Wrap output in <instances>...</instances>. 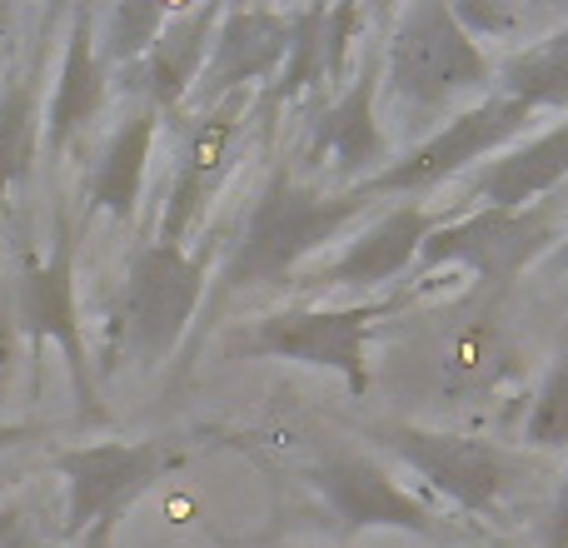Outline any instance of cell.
Masks as SVG:
<instances>
[{"mask_svg":"<svg viewBox=\"0 0 568 548\" xmlns=\"http://www.w3.org/2000/svg\"><path fill=\"white\" fill-rule=\"evenodd\" d=\"M245 100L250 95H230L210 110H195L185 130V145H180V165L170 180L165 195V215H160L155 240L160 245H185V235L200 225L205 205L220 195V185L230 180L240 155V120H245Z\"/></svg>","mask_w":568,"mask_h":548,"instance_id":"cell-11","label":"cell"},{"mask_svg":"<svg viewBox=\"0 0 568 548\" xmlns=\"http://www.w3.org/2000/svg\"><path fill=\"white\" fill-rule=\"evenodd\" d=\"M539 45L549 50V55H559V60H568V20L559 30H549V35H539Z\"/></svg>","mask_w":568,"mask_h":548,"instance_id":"cell-29","label":"cell"},{"mask_svg":"<svg viewBox=\"0 0 568 548\" xmlns=\"http://www.w3.org/2000/svg\"><path fill=\"white\" fill-rule=\"evenodd\" d=\"M40 140H45V110L30 75L0 80V205L20 180L36 170Z\"/></svg>","mask_w":568,"mask_h":548,"instance_id":"cell-19","label":"cell"},{"mask_svg":"<svg viewBox=\"0 0 568 548\" xmlns=\"http://www.w3.org/2000/svg\"><path fill=\"white\" fill-rule=\"evenodd\" d=\"M529 120H539V110H529L524 100L494 90V95H484L479 105L459 110V115H449L439 130H429L409 155H399L389 170H379V175L359 190L369 200H379V195H414V190L444 185L449 175L469 170L474 160L504 155L509 145H519Z\"/></svg>","mask_w":568,"mask_h":548,"instance_id":"cell-7","label":"cell"},{"mask_svg":"<svg viewBox=\"0 0 568 548\" xmlns=\"http://www.w3.org/2000/svg\"><path fill=\"white\" fill-rule=\"evenodd\" d=\"M10 309H16V329L26 344H55L65 359L70 389H75L80 409H95V369L85 354V334H80V300H75V230L60 215L55 245L50 255H30L16 274L10 290Z\"/></svg>","mask_w":568,"mask_h":548,"instance_id":"cell-8","label":"cell"},{"mask_svg":"<svg viewBox=\"0 0 568 548\" xmlns=\"http://www.w3.org/2000/svg\"><path fill=\"white\" fill-rule=\"evenodd\" d=\"M519 439L529 449H568V349L544 374L539 394H534L529 414L519 424Z\"/></svg>","mask_w":568,"mask_h":548,"instance_id":"cell-22","label":"cell"},{"mask_svg":"<svg viewBox=\"0 0 568 548\" xmlns=\"http://www.w3.org/2000/svg\"><path fill=\"white\" fill-rule=\"evenodd\" d=\"M10 30V6H0V35Z\"/></svg>","mask_w":568,"mask_h":548,"instance_id":"cell-30","label":"cell"},{"mask_svg":"<svg viewBox=\"0 0 568 548\" xmlns=\"http://www.w3.org/2000/svg\"><path fill=\"white\" fill-rule=\"evenodd\" d=\"M45 429H36V424H0V454L20 449V444H36Z\"/></svg>","mask_w":568,"mask_h":548,"instance_id":"cell-27","label":"cell"},{"mask_svg":"<svg viewBox=\"0 0 568 548\" xmlns=\"http://www.w3.org/2000/svg\"><path fill=\"white\" fill-rule=\"evenodd\" d=\"M0 548H36L30 544V524L20 509H0Z\"/></svg>","mask_w":568,"mask_h":548,"instance_id":"cell-26","label":"cell"},{"mask_svg":"<svg viewBox=\"0 0 568 548\" xmlns=\"http://www.w3.org/2000/svg\"><path fill=\"white\" fill-rule=\"evenodd\" d=\"M564 240L559 220L549 205L529 210H474V215L444 220L419 250V274H434L444 265L469 270L489 284H509L524 270L544 265L554 255V245Z\"/></svg>","mask_w":568,"mask_h":548,"instance_id":"cell-6","label":"cell"},{"mask_svg":"<svg viewBox=\"0 0 568 548\" xmlns=\"http://www.w3.org/2000/svg\"><path fill=\"white\" fill-rule=\"evenodd\" d=\"M444 220L424 205H394V210H384L339 260H329V265L314 274V280H320L324 290H379V284L399 280L404 270L419 265L424 240Z\"/></svg>","mask_w":568,"mask_h":548,"instance_id":"cell-15","label":"cell"},{"mask_svg":"<svg viewBox=\"0 0 568 548\" xmlns=\"http://www.w3.org/2000/svg\"><path fill=\"white\" fill-rule=\"evenodd\" d=\"M374 439L464 514H494L514 484V459L499 444L474 439V434L424 429V424H379Z\"/></svg>","mask_w":568,"mask_h":548,"instance_id":"cell-9","label":"cell"},{"mask_svg":"<svg viewBox=\"0 0 568 548\" xmlns=\"http://www.w3.org/2000/svg\"><path fill=\"white\" fill-rule=\"evenodd\" d=\"M359 26H364L359 6H329L324 10V75H329V85H339L344 70H349V50H354Z\"/></svg>","mask_w":568,"mask_h":548,"instance_id":"cell-23","label":"cell"},{"mask_svg":"<svg viewBox=\"0 0 568 548\" xmlns=\"http://www.w3.org/2000/svg\"><path fill=\"white\" fill-rule=\"evenodd\" d=\"M205 300V255L185 245H140L115 300V334L140 369H160L180 349Z\"/></svg>","mask_w":568,"mask_h":548,"instance_id":"cell-4","label":"cell"},{"mask_svg":"<svg viewBox=\"0 0 568 548\" xmlns=\"http://www.w3.org/2000/svg\"><path fill=\"white\" fill-rule=\"evenodd\" d=\"M399 309V300L369 304H290V309L260 314L250 329L230 339V349L245 359H284L304 369H329L349 394L369 389V334L384 314Z\"/></svg>","mask_w":568,"mask_h":548,"instance_id":"cell-3","label":"cell"},{"mask_svg":"<svg viewBox=\"0 0 568 548\" xmlns=\"http://www.w3.org/2000/svg\"><path fill=\"white\" fill-rule=\"evenodd\" d=\"M389 105L409 115V125H429L444 110L459 115V105H479L499 85V65L489 50L459 26L449 0H419L394 16V30L379 50Z\"/></svg>","mask_w":568,"mask_h":548,"instance_id":"cell-1","label":"cell"},{"mask_svg":"<svg viewBox=\"0 0 568 548\" xmlns=\"http://www.w3.org/2000/svg\"><path fill=\"white\" fill-rule=\"evenodd\" d=\"M294 35V10L275 6H225L220 10L215 40H210L205 75L195 85L200 110L220 105L230 95H250L255 85L275 80L290 55Z\"/></svg>","mask_w":568,"mask_h":548,"instance_id":"cell-13","label":"cell"},{"mask_svg":"<svg viewBox=\"0 0 568 548\" xmlns=\"http://www.w3.org/2000/svg\"><path fill=\"white\" fill-rule=\"evenodd\" d=\"M310 489L324 499V509L339 519L344 534H369V529H399L419 534V539H439V519L434 509L394 484L384 464L369 454H324L310 469Z\"/></svg>","mask_w":568,"mask_h":548,"instance_id":"cell-10","label":"cell"},{"mask_svg":"<svg viewBox=\"0 0 568 548\" xmlns=\"http://www.w3.org/2000/svg\"><path fill=\"white\" fill-rule=\"evenodd\" d=\"M379 85H384V65L379 55L364 60V70L329 100L320 120L310 125L304 140V165L324 170L329 165L339 180H349V190L369 185L379 170L394 165L389 155V135L379 125Z\"/></svg>","mask_w":568,"mask_h":548,"instance_id":"cell-12","label":"cell"},{"mask_svg":"<svg viewBox=\"0 0 568 548\" xmlns=\"http://www.w3.org/2000/svg\"><path fill=\"white\" fill-rule=\"evenodd\" d=\"M324 85H329V75H324V6H300L284 70L270 80V105H294L300 95Z\"/></svg>","mask_w":568,"mask_h":548,"instance_id":"cell-21","label":"cell"},{"mask_svg":"<svg viewBox=\"0 0 568 548\" xmlns=\"http://www.w3.org/2000/svg\"><path fill=\"white\" fill-rule=\"evenodd\" d=\"M220 10L225 6L170 10V26L160 30L150 55L130 70L150 110L170 115V110H180L195 95L200 75H205V60H210V40H215V26H220Z\"/></svg>","mask_w":568,"mask_h":548,"instance_id":"cell-16","label":"cell"},{"mask_svg":"<svg viewBox=\"0 0 568 548\" xmlns=\"http://www.w3.org/2000/svg\"><path fill=\"white\" fill-rule=\"evenodd\" d=\"M559 180H568V120L509 145L499 160H489L474 175V195L484 200V210H529Z\"/></svg>","mask_w":568,"mask_h":548,"instance_id":"cell-17","label":"cell"},{"mask_svg":"<svg viewBox=\"0 0 568 548\" xmlns=\"http://www.w3.org/2000/svg\"><path fill=\"white\" fill-rule=\"evenodd\" d=\"M155 130H160V110H150L140 100L105 140L95 175L85 190V210L90 215H110V220H135L140 195H145V170H150V150H155Z\"/></svg>","mask_w":568,"mask_h":548,"instance_id":"cell-18","label":"cell"},{"mask_svg":"<svg viewBox=\"0 0 568 548\" xmlns=\"http://www.w3.org/2000/svg\"><path fill=\"white\" fill-rule=\"evenodd\" d=\"M539 270H544V274H554V280H568V230H564V240L554 245V255L544 260Z\"/></svg>","mask_w":568,"mask_h":548,"instance_id":"cell-28","label":"cell"},{"mask_svg":"<svg viewBox=\"0 0 568 548\" xmlns=\"http://www.w3.org/2000/svg\"><path fill=\"white\" fill-rule=\"evenodd\" d=\"M105 85L110 70L100 65L95 50V10L75 6L70 10V30L60 45V70H55V90L45 105V155L60 160L105 110Z\"/></svg>","mask_w":568,"mask_h":548,"instance_id":"cell-14","label":"cell"},{"mask_svg":"<svg viewBox=\"0 0 568 548\" xmlns=\"http://www.w3.org/2000/svg\"><path fill=\"white\" fill-rule=\"evenodd\" d=\"M170 26V10L155 0H120V6L95 10V50L105 70H135Z\"/></svg>","mask_w":568,"mask_h":548,"instance_id":"cell-20","label":"cell"},{"mask_svg":"<svg viewBox=\"0 0 568 548\" xmlns=\"http://www.w3.org/2000/svg\"><path fill=\"white\" fill-rule=\"evenodd\" d=\"M544 548H568V479H564L559 499H554L549 519H544Z\"/></svg>","mask_w":568,"mask_h":548,"instance_id":"cell-25","label":"cell"},{"mask_svg":"<svg viewBox=\"0 0 568 548\" xmlns=\"http://www.w3.org/2000/svg\"><path fill=\"white\" fill-rule=\"evenodd\" d=\"M90 548H105V534H95V539H85Z\"/></svg>","mask_w":568,"mask_h":548,"instance_id":"cell-31","label":"cell"},{"mask_svg":"<svg viewBox=\"0 0 568 548\" xmlns=\"http://www.w3.org/2000/svg\"><path fill=\"white\" fill-rule=\"evenodd\" d=\"M185 444L175 439H115L80 444L55 454V474L65 479V539H95L130 509L145 489H155L170 469H180Z\"/></svg>","mask_w":568,"mask_h":548,"instance_id":"cell-5","label":"cell"},{"mask_svg":"<svg viewBox=\"0 0 568 548\" xmlns=\"http://www.w3.org/2000/svg\"><path fill=\"white\" fill-rule=\"evenodd\" d=\"M454 16L459 26L469 30L474 40H509L514 30L524 26V10L519 6H504V0H454Z\"/></svg>","mask_w":568,"mask_h":548,"instance_id":"cell-24","label":"cell"},{"mask_svg":"<svg viewBox=\"0 0 568 548\" xmlns=\"http://www.w3.org/2000/svg\"><path fill=\"white\" fill-rule=\"evenodd\" d=\"M369 205L374 200L364 190L324 195V190H310L294 175L275 170L270 185L260 190L255 210H250L245 235L235 240L225 260V284L230 290H255V284L290 280L314 250L334 245Z\"/></svg>","mask_w":568,"mask_h":548,"instance_id":"cell-2","label":"cell"}]
</instances>
